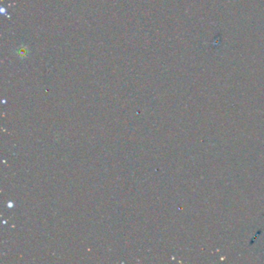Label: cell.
Listing matches in <instances>:
<instances>
[{"mask_svg": "<svg viewBox=\"0 0 264 264\" xmlns=\"http://www.w3.org/2000/svg\"><path fill=\"white\" fill-rule=\"evenodd\" d=\"M16 53L19 57L24 58V57H26L28 55L29 50L27 46H20V47L17 48Z\"/></svg>", "mask_w": 264, "mask_h": 264, "instance_id": "1", "label": "cell"}]
</instances>
